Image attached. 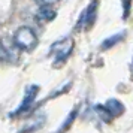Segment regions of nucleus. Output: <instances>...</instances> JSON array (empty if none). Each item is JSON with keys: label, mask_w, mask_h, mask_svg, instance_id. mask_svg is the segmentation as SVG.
<instances>
[{"label": "nucleus", "mask_w": 133, "mask_h": 133, "mask_svg": "<svg viewBox=\"0 0 133 133\" xmlns=\"http://www.w3.org/2000/svg\"><path fill=\"white\" fill-rule=\"evenodd\" d=\"M12 41L19 51H31V49L36 48L37 45V35L35 33V30L31 27L23 25L14 33Z\"/></svg>", "instance_id": "f257e3e1"}, {"label": "nucleus", "mask_w": 133, "mask_h": 133, "mask_svg": "<svg viewBox=\"0 0 133 133\" xmlns=\"http://www.w3.org/2000/svg\"><path fill=\"white\" fill-rule=\"evenodd\" d=\"M54 46L58 48V51L52 49L55 54H57V57H55V63H61V61H64L67 57L70 55L72 48H73V42L72 41H60V42L54 43Z\"/></svg>", "instance_id": "f03ea898"}, {"label": "nucleus", "mask_w": 133, "mask_h": 133, "mask_svg": "<svg viewBox=\"0 0 133 133\" xmlns=\"http://www.w3.org/2000/svg\"><path fill=\"white\" fill-rule=\"evenodd\" d=\"M37 91H39V87L37 85H30L27 90H25V96H24V100L21 103V106L17 109V114H21L31 106V103L35 102V97H36Z\"/></svg>", "instance_id": "7ed1b4c3"}, {"label": "nucleus", "mask_w": 133, "mask_h": 133, "mask_svg": "<svg viewBox=\"0 0 133 133\" xmlns=\"http://www.w3.org/2000/svg\"><path fill=\"white\" fill-rule=\"evenodd\" d=\"M105 106H106V109L111 112L112 117H120V115H123L124 114V109H126V106H124L118 99H114V97H112V99H108V102L105 103Z\"/></svg>", "instance_id": "20e7f679"}, {"label": "nucleus", "mask_w": 133, "mask_h": 133, "mask_svg": "<svg viewBox=\"0 0 133 133\" xmlns=\"http://www.w3.org/2000/svg\"><path fill=\"white\" fill-rule=\"evenodd\" d=\"M94 18H96V3L90 5V6L84 11L82 17H81V23H84L85 29H87V27L91 25V23L94 21Z\"/></svg>", "instance_id": "39448f33"}, {"label": "nucleus", "mask_w": 133, "mask_h": 133, "mask_svg": "<svg viewBox=\"0 0 133 133\" xmlns=\"http://www.w3.org/2000/svg\"><path fill=\"white\" fill-rule=\"evenodd\" d=\"M55 18V11L51 9V6H41L39 12H37V19L43 21V23H48L51 19Z\"/></svg>", "instance_id": "423d86ee"}, {"label": "nucleus", "mask_w": 133, "mask_h": 133, "mask_svg": "<svg viewBox=\"0 0 133 133\" xmlns=\"http://www.w3.org/2000/svg\"><path fill=\"white\" fill-rule=\"evenodd\" d=\"M124 36H126V31H123V33H117V35H114V36H111V37H108V39H105V42L102 43V48H103V49L112 48L115 43L121 42Z\"/></svg>", "instance_id": "0eeeda50"}, {"label": "nucleus", "mask_w": 133, "mask_h": 133, "mask_svg": "<svg viewBox=\"0 0 133 133\" xmlns=\"http://www.w3.org/2000/svg\"><path fill=\"white\" fill-rule=\"evenodd\" d=\"M96 112L100 115V118H102L105 123H109V121L114 118V117L111 115V112L106 109V106H105V105H99V106H96Z\"/></svg>", "instance_id": "6e6552de"}, {"label": "nucleus", "mask_w": 133, "mask_h": 133, "mask_svg": "<svg viewBox=\"0 0 133 133\" xmlns=\"http://www.w3.org/2000/svg\"><path fill=\"white\" fill-rule=\"evenodd\" d=\"M121 6H123V19H127L132 11V0H121Z\"/></svg>", "instance_id": "1a4fd4ad"}, {"label": "nucleus", "mask_w": 133, "mask_h": 133, "mask_svg": "<svg viewBox=\"0 0 133 133\" xmlns=\"http://www.w3.org/2000/svg\"><path fill=\"white\" fill-rule=\"evenodd\" d=\"M8 60H9V54L6 51V46H5L3 42H0V61H8Z\"/></svg>", "instance_id": "9d476101"}, {"label": "nucleus", "mask_w": 133, "mask_h": 133, "mask_svg": "<svg viewBox=\"0 0 133 133\" xmlns=\"http://www.w3.org/2000/svg\"><path fill=\"white\" fill-rule=\"evenodd\" d=\"M39 6H51V5H54L57 3L58 0H35Z\"/></svg>", "instance_id": "9b49d317"}, {"label": "nucleus", "mask_w": 133, "mask_h": 133, "mask_svg": "<svg viewBox=\"0 0 133 133\" xmlns=\"http://www.w3.org/2000/svg\"><path fill=\"white\" fill-rule=\"evenodd\" d=\"M132 75H133V60H132Z\"/></svg>", "instance_id": "f8f14e48"}]
</instances>
